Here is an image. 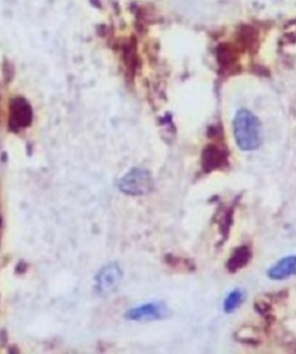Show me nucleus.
I'll return each mask as SVG.
<instances>
[{
	"label": "nucleus",
	"mask_w": 296,
	"mask_h": 354,
	"mask_svg": "<svg viewBox=\"0 0 296 354\" xmlns=\"http://www.w3.org/2000/svg\"><path fill=\"white\" fill-rule=\"evenodd\" d=\"M251 254L247 246H241L235 250L227 262L226 267L230 273H235L247 266L250 259Z\"/></svg>",
	"instance_id": "6e6552de"
},
{
	"label": "nucleus",
	"mask_w": 296,
	"mask_h": 354,
	"mask_svg": "<svg viewBox=\"0 0 296 354\" xmlns=\"http://www.w3.org/2000/svg\"><path fill=\"white\" fill-rule=\"evenodd\" d=\"M236 142L243 151H254L261 146V123L252 112L241 109L233 121Z\"/></svg>",
	"instance_id": "f257e3e1"
},
{
	"label": "nucleus",
	"mask_w": 296,
	"mask_h": 354,
	"mask_svg": "<svg viewBox=\"0 0 296 354\" xmlns=\"http://www.w3.org/2000/svg\"><path fill=\"white\" fill-rule=\"evenodd\" d=\"M169 308L163 301H150L127 310L125 318L130 322H156L169 316Z\"/></svg>",
	"instance_id": "20e7f679"
},
{
	"label": "nucleus",
	"mask_w": 296,
	"mask_h": 354,
	"mask_svg": "<svg viewBox=\"0 0 296 354\" xmlns=\"http://www.w3.org/2000/svg\"><path fill=\"white\" fill-rule=\"evenodd\" d=\"M246 300V293L241 288H235L230 291L223 301V309L226 314H232L243 305Z\"/></svg>",
	"instance_id": "1a4fd4ad"
},
{
	"label": "nucleus",
	"mask_w": 296,
	"mask_h": 354,
	"mask_svg": "<svg viewBox=\"0 0 296 354\" xmlns=\"http://www.w3.org/2000/svg\"><path fill=\"white\" fill-rule=\"evenodd\" d=\"M123 278V271L115 262L105 264L96 274L95 290L100 297H106L118 290Z\"/></svg>",
	"instance_id": "7ed1b4c3"
},
{
	"label": "nucleus",
	"mask_w": 296,
	"mask_h": 354,
	"mask_svg": "<svg viewBox=\"0 0 296 354\" xmlns=\"http://www.w3.org/2000/svg\"><path fill=\"white\" fill-rule=\"evenodd\" d=\"M296 276V254L282 257L267 270L268 279L275 281L288 280Z\"/></svg>",
	"instance_id": "423d86ee"
},
{
	"label": "nucleus",
	"mask_w": 296,
	"mask_h": 354,
	"mask_svg": "<svg viewBox=\"0 0 296 354\" xmlns=\"http://www.w3.org/2000/svg\"><path fill=\"white\" fill-rule=\"evenodd\" d=\"M33 109L25 98L13 99L10 105L9 128L18 133L33 122Z\"/></svg>",
	"instance_id": "39448f33"
},
{
	"label": "nucleus",
	"mask_w": 296,
	"mask_h": 354,
	"mask_svg": "<svg viewBox=\"0 0 296 354\" xmlns=\"http://www.w3.org/2000/svg\"><path fill=\"white\" fill-rule=\"evenodd\" d=\"M227 162V153L216 147H209L203 153L202 167L206 174L225 167Z\"/></svg>",
	"instance_id": "0eeeda50"
},
{
	"label": "nucleus",
	"mask_w": 296,
	"mask_h": 354,
	"mask_svg": "<svg viewBox=\"0 0 296 354\" xmlns=\"http://www.w3.org/2000/svg\"><path fill=\"white\" fill-rule=\"evenodd\" d=\"M118 188L123 194L132 197L147 195L154 189L152 175L143 168H133L120 178Z\"/></svg>",
	"instance_id": "f03ea898"
}]
</instances>
